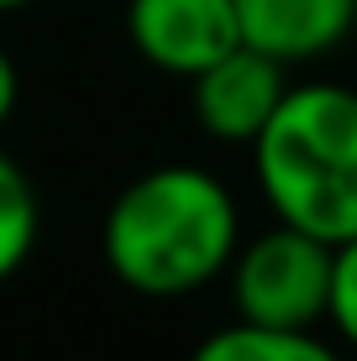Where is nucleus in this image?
<instances>
[{
    "label": "nucleus",
    "mask_w": 357,
    "mask_h": 361,
    "mask_svg": "<svg viewBox=\"0 0 357 361\" xmlns=\"http://www.w3.org/2000/svg\"><path fill=\"white\" fill-rule=\"evenodd\" d=\"M242 246V215L231 189L200 163L147 168L116 194L100 226L105 267L142 298L200 293L231 267Z\"/></svg>",
    "instance_id": "1"
},
{
    "label": "nucleus",
    "mask_w": 357,
    "mask_h": 361,
    "mask_svg": "<svg viewBox=\"0 0 357 361\" xmlns=\"http://www.w3.org/2000/svg\"><path fill=\"white\" fill-rule=\"evenodd\" d=\"M252 173L274 220L331 246L357 235V90L336 79L289 84L252 136Z\"/></svg>",
    "instance_id": "2"
},
{
    "label": "nucleus",
    "mask_w": 357,
    "mask_h": 361,
    "mask_svg": "<svg viewBox=\"0 0 357 361\" xmlns=\"http://www.w3.org/2000/svg\"><path fill=\"white\" fill-rule=\"evenodd\" d=\"M331 252H336L331 241L305 235L284 220L242 241L226 267L237 319L274 330H315L331 298Z\"/></svg>",
    "instance_id": "3"
},
{
    "label": "nucleus",
    "mask_w": 357,
    "mask_h": 361,
    "mask_svg": "<svg viewBox=\"0 0 357 361\" xmlns=\"http://www.w3.org/2000/svg\"><path fill=\"white\" fill-rule=\"evenodd\" d=\"M37 226H42V215H37V189H32L27 173H21V163L0 147V283H6L11 272H21V262L32 257Z\"/></svg>",
    "instance_id": "8"
},
{
    "label": "nucleus",
    "mask_w": 357,
    "mask_h": 361,
    "mask_svg": "<svg viewBox=\"0 0 357 361\" xmlns=\"http://www.w3.org/2000/svg\"><path fill=\"white\" fill-rule=\"evenodd\" d=\"M326 319L336 330V341L357 351V235L336 241L331 252V298H326Z\"/></svg>",
    "instance_id": "9"
},
{
    "label": "nucleus",
    "mask_w": 357,
    "mask_h": 361,
    "mask_svg": "<svg viewBox=\"0 0 357 361\" xmlns=\"http://www.w3.org/2000/svg\"><path fill=\"white\" fill-rule=\"evenodd\" d=\"M284 90H289L284 63L242 42L189 79V105L205 136H216L226 147H252V136L268 126Z\"/></svg>",
    "instance_id": "5"
},
{
    "label": "nucleus",
    "mask_w": 357,
    "mask_h": 361,
    "mask_svg": "<svg viewBox=\"0 0 357 361\" xmlns=\"http://www.w3.org/2000/svg\"><path fill=\"white\" fill-rule=\"evenodd\" d=\"M127 37L147 63L174 79H194L242 47L231 0H127Z\"/></svg>",
    "instance_id": "4"
},
{
    "label": "nucleus",
    "mask_w": 357,
    "mask_h": 361,
    "mask_svg": "<svg viewBox=\"0 0 357 361\" xmlns=\"http://www.w3.org/2000/svg\"><path fill=\"white\" fill-rule=\"evenodd\" d=\"M237 32L284 68L336 53L357 32V0H231Z\"/></svg>",
    "instance_id": "6"
},
{
    "label": "nucleus",
    "mask_w": 357,
    "mask_h": 361,
    "mask_svg": "<svg viewBox=\"0 0 357 361\" xmlns=\"http://www.w3.org/2000/svg\"><path fill=\"white\" fill-rule=\"evenodd\" d=\"M21 6H32V0H0V11H21Z\"/></svg>",
    "instance_id": "11"
},
{
    "label": "nucleus",
    "mask_w": 357,
    "mask_h": 361,
    "mask_svg": "<svg viewBox=\"0 0 357 361\" xmlns=\"http://www.w3.org/2000/svg\"><path fill=\"white\" fill-rule=\"evenodd\" d=\"M189 361H347V356L315 330H274V325L231 319V325L205 335L189 351Z\"/></svg>",
    "instance_id": "7"
},
{
    "label": "nucleus",
    "mask_w": 357,
    "mask_h": 361,
    "mask_svg": "<svg viewBox=\"0 0 357 361\" xmlns=\"http://www.w3.org/2000/svg\"><path fill=\"white\" fill-rule=\"evenodd\" d=\"M16 99H21V73L11 63V53L0 47V131H6L11 116H16Z\"/></svg>",
    "instance_id": "10"
}]
</instances>
